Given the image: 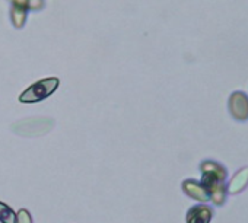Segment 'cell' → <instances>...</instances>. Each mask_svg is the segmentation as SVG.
<instances>
[{
    "label": "cell",
    "instance_id": "cell-8",
    "mask_svg": "<svg viewBox=\"0 0 248 223\" xmlns=\"http://www.w3.org/2000/svg\"><path fill=\"white\" fill-rule=\"evenodd\" d=\"M25 18H27L25 9H19V8L15 6L14 11H12V22H14V25L21 28L24 25V22H25Z\"/></svg>",
    "mask_w": 248,
    "mask_h": 223
},
{
    "label": "cell",
    "instance_id": "cell-2",
    "mask_svg": "<svg viewBox=\"0 0 248 223\" xmlns=\"http://www.w3.org/2000/svg\"><path fill=\"white\" fill-rule=\"evenodd\" d=\"M59 86V79L57 77H48V79H43L37 83H34L32 86H30L21 96L19 101L22 104H34V102H40L46 98H48L51 93H54V90Z\"/></svg>",
    "mask_w": 248,
    "mask_h": 223
},
{
    "label": "cell",
    "instance_id": "cell-4",
    "mask_svg": "<svg viewBox=\"0 0 248 223\" xmlns=\"http://www.w3.org/2000/svg\"><path fill=\"white\" fill-rule=\"evenodd\" d=\"M183 191L190 197V198H194L197 201H202V203H206L210 200L209 197V193L206 191V188L202 185V182L196 181V179H186L183 181Z\"/></svg>",
    "mask_w": 248,
    "mask_h": 223
},
{
    "label": "cell",
    "instance_id": "cell-6",
    "mask_svg": "<svg viewBox=\"0 0 248 223\" xmlns=\"http://www.w3.org/2000/svg\"><path fill=\"white\" fill-rule=\"evenodd\" d=\"M247 187H248V166L239 169L232 177V179L229 181V184L226 187V191L231 195H236V194L242 193Z\"/></svg>",
    "mask_w": 248,
    "mask_h": 223
},
{
    "label": "cell",
    "instance_id": "cell-3",
    "mask_svg": "<svg viewBox=\"0 0 248 223\" xmlns=\"http://www.w3.org/2000/svg\"><path fill=\"white\" fill-rule=\"evenodd\" d=\"M229 111L235 120L238 121H247L248 120V96L241 92L236 90L229 96Z\"/></svg>",
    "mask_w": 248,
    "mask_h": 223
},
{
    "label": "cell",
    "instance_id": "cell-7",
    "mask_svg": "<svg viewBox=\"0 0 248 223\" xmlns=\"http://www.w3.org/2000/svg\"><path fill=\"white\" fill-rule=\"evenodd\" d=\"M16 213L5 203L0 201V223H16Z\"/></svg>",
    "mask_w": 248,
    "mask_h": 223
},
{
    "label": "cell",
    "instance_id": "cell-5",
    "mask_svg": "<svg viewBox=\"0 0 248 223\" xmlns=\"http://www.w3.org/2000/svg\"><path fill=\"white\" fill-rule=\"evenodd\" d=\"M213 217V210L206 204L194 206L187 213V223H210Z\"/></svg>",
    "mask_w": 248,
    "mask_h": 223
},
{
    "label": "cell",
    "instance_id": "cell-9",
    "mask_svg": "<svg viewBox=\"0 0 248 223\" xmlns=\"http://www.w3.org/2000/svg\"><path fill=\"white\" fill-rule=\"evenodd\" d=\"M16 216H18L16 223H34V222H32L31 213H30L28 210H25V208H21V210L16 213Z\"/></svg>",
    "mask_w": 248,
    "mask_h": 223
},
{
    "label": "cell",
    "instance_id": "cell-1",
    "mask_svg": "<svg viewBox=\"0 0 248 223\" xmlns=\"http://www.w3.org/2000/svg\"><path fill=\"white\" fill-rule=\"evenodd\" d=\"M200 169L203 172V178H202V185L206 188V191L209 193L210 200L217 204L222 206L226 200V185H225V179H226V169L225 166H222L220 164L215 162V161H204L200 165Z\"/></svg>",
    "mask_w": 248,
    "mask_h": 223
},
{
    "label": "cell",
    "instance_id": "cell-10",
    "mask_svg": "<svg viewBox=\"0 0 248 223\" xmlns=\"http://www.w3.org/2000/svg\"><path fill=\"white\" fill-rule=\"evenodd\" d=\"M14 5L19 9H25L28 6V0H14Z\"/></svg>",
    "mask_w": 248,
    "mask_h": 223
}]
</instances>
